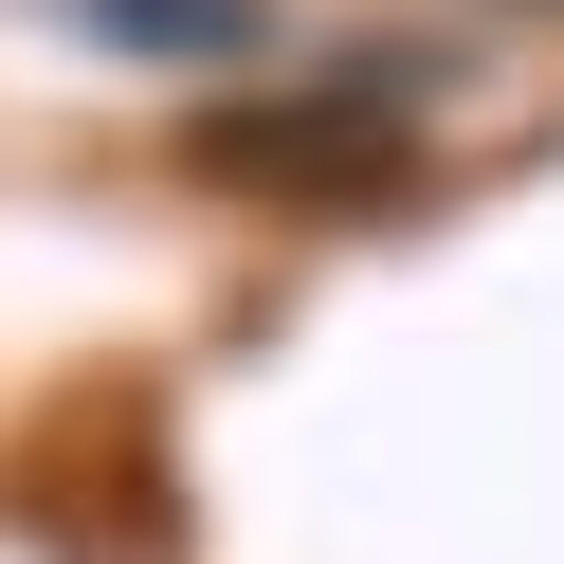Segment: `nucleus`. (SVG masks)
<instances>
[{"label":"nucleus","mask_w":564,"mask_h":564,"mask_svg":"<svg viewBox=\"0 0 564 564\" xmlns=\"http://www.w3.org/2000/svg\"><path fill=\"white\" fill-rule=\"evenodd\" d=\"M401 147H419V55H346L328 91H237V110L200 128V164H237V183H310V200L382 183Z\"/></svg>","instance_id":"obj_1"},{"label":"nucleus","mask_w":564,"mask_h":564,"mask_svg":"<svg viewBox=\"0 0 564 564\" xmlns=\"http://www.w3.org/2000/svg\"><path fill=\"white\" fill-rule=\"evenodd\" d=\"M491 19H564V0H491Z\"/></svg>","instance_id":"obj_3"},{"label":"nucleus","mask_w":564,"mask_h":564,"mask_svg":"<svg viewBox=\"0 0 564 564\" xmlns=\"http://www.w3.org/2000/svg\"><path fill=\"white\" fill-rule=\"evenodd\" d=\"M110 55H183V74H237V55L273 37V0H74Z\"/></svg>","instance_id":"obj_2"}]
</instances>
